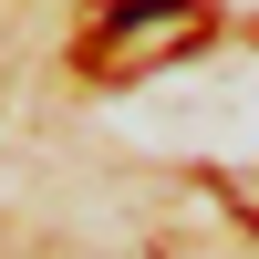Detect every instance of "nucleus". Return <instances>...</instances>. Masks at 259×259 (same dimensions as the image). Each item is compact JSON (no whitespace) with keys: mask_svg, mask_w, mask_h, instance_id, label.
<instances>
[{"mask_svg":"<svg viewBox=\"0 0 259 259\" xmlns=\"http://www.w3.org/2000/svg\"><path fill=\"white\" fill-rule=\"evenodd\" d=\"M156 21H187V0H114V11H104V52H114L124 31H156Z\"/></svg>","mask_w":259,"mask_h":259,"instance_id":"f257e3e1","label":"nucleus"}]
</instances>
